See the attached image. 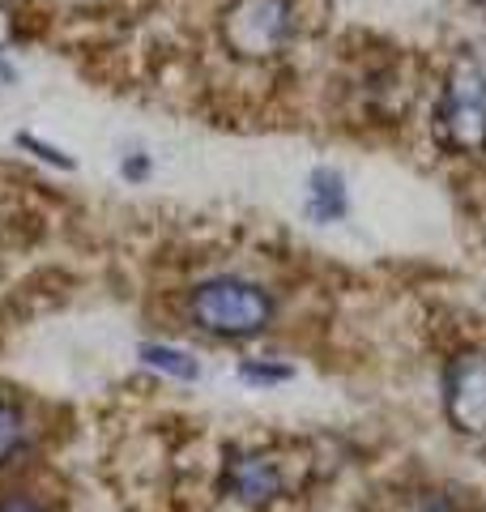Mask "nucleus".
<instances>
[{"instance_id":"nucleus-1","label":"nucleus","mask_w":486,"mask_h":512,"mask_svg":"<svg viewBox=\"0 0 486 512\" xmlns=\"http://www.w3.org/2000/svg\"><path fill=\"white\" fill-rule=\"evenodd\" d=\"M184 312L192 320V329L209 333L222 342H243V338H261L278 316L273 291H265L261 282L239 278V274H214L201 278L184 299Z\"/></svg>"},{"instance_id":"nucleus-2","label":"nucleus","mask_w":486,"mask_h":512,"mask_svg":"<svg viewBox=\"0 0 486 512\" xmlns=\"http://www.w3.org/2000/svg\"><path fill=\"white\" fill-rule=\"evenodd\" d=\"M440 137L457 154L486 150V60L461 56L444 77L440 107H435Z\"/></svg>"},{"instance_id":"nucleus-3","label":"nucleus","mask_w":486,"mask_h":512,"mask_svg":"<svg viewBox=\"0 0 486 512\" xmlns=\"http://www.w3.org/2000/svg\"><path fill=\"white\" fill-rule=\"evenodd\" d=\"M295 26L290 0H235L222 18V39L243 60H269L295 39Z\"/></svg>"},{"instance_id":"nucleus-4","label":"nucleus","mask_w":486,"mask_h":512,"mask_svg":"<svg viewBox=\"0 0 486 512\" xmlns=\"http://www.w3.org/2000/svg\"><path fill=\"white\" fill-rule=\"evenodd\" d=\"M444 414L461 436H486V350L465 346L444 363Z\"/></svg>"},{"instance_id":"nucleus-5","label":"nucleus","mask_w":486,"mask_h":512,"mask_svg":"<svg viewBox=\"0 0 486 512\" xmlns=\"http://www.w3.org/2000/svg\"><path fill=\"white\" fill-rule=\"evenodd\" d=\"M222 491L231 504L261 512L286 495V470H282V461L269 453L235 448V453H226V466H222Z\"/></svg>"},{"instance_id":"nucleus-6","label":"nucleus","mask_w":486,"mask_h":512,"mask_svg":"<svg viewBox=\"0 0 486 512\" xmlns=\"http://www.w3.org/2000/svg\"><path fill=\"white\" fill-rule=\"evenodd\" d=\"M303 214L312 222H342L350 214V188L346 175L333 167H316L307 175V197H303Z\"/></svg>"},{"instance_id":"nucleus-7","label":"nucleus","mask_w":486,"mask_h":512,"mask_svg":"<svg viewBox=\"0 0 486 512\" xmlns=\"http://www.w3.org/2000/svg\"><path fill=\"white\" fill-rule=\"evenodd\" d=\"M30 444H35V427H30L26 410L13 397H0V470L22 466Z\"/></svg>"},{"instance_id":"nucleus-8","label":"nucleus","mask_w":486,"mask_h":512,"mask_svg":"<svg viewBox=\"0 0 486 512\" xmlns=\"http://www.w3.org/2000/svg\"><path fill=\"white\" fill-rule=\"evenodd\" d=\"M141 363L150 367V372H162V376H171V380H184L192 384L201 376V359L192 355V350H180V346H167V342H145L141 350Z\"/></svg>"},{"instance_id":"nucleus-9","label":"nucleus","mask_w":486,"mask_h":512,"mask_svg":"<svg viewBox=\"0 0 486 512\" xmlns=\"http://www.w3.org/2000/svg\"><path fill=\"white\" fill-rule=\"evenodd\" d=\"M295 376L290 363H278V359H243L239 363V380L252 384V389H273V384H286Z\"/></svg>"},{"instance_id":"nucleus-10","label":"nucleus","mask_w":486,"mask_h":512,"mask_svg":"<svg viewBox=\"0 0 486 512\" xmlns=\"http://www.w3.org/2000/svg\"><path fill=\"white\" fill-rule=\"evenodd\" d=\"M18 146L22 150H30L35 158H43V163H52V167H60V171H73V158L64 154V150H56V146H47V141H39V137H30V133H22L18 137Z\"/></svg>"},{"instance_id":"nucleus-11","label":"nucleus","mask_w":486,"mask_h":512,"mask_svg":"<svg viewBox=\"0 0 486 512\" xmlns=\"http://www.w3.org/2000/svg\"><path fill=\"white\" fill-rule=\"evenodd\" d=\"M150 171H154L150 154H124V163H120V175H124L128 184H141V180H150Z\"/></svg>"},{"instance_id":"nucleus-12","label":"nucleus","mask_w":486,"mask_h":512,"mask_svg":"<svg viewBox=\"0 0 486 512\" xmlns=\"http://www.w3.org/2000/svg\"><path fill=\"white\" fill-rule=\"evenodd\" d=\"M418 512H465V508H461L457 495H448V491H431Z\"/></svg>"},{"instance_id":"nucleus-13","label":"nucleus","mask_w":486,"mask_h":512,"mask_svg":"<svg viewBox=\"0 0 486 512\" xmlns=\"http://www.w3.org/2000/svg\"><path fill=\"white\" fill-rule=\"evenodd\" d=\"M0 512H47V508L26 500V495H9V500H0Z\"/></svg>"},{"instance_id":"nucleus-14","label":"nucleus","mask_w":486,"mask_h":512,"mask_svg":"<svg viewBox=\"0 0 486 512\" xmlns=\"http://www.w3.org/2000/svg\"><path fill=\"white\" fill-rule=\"evenodd\" d=\"M13 82H18V73H13V64L0 60V86H13Z\"/></svg>"}]
</instances>
